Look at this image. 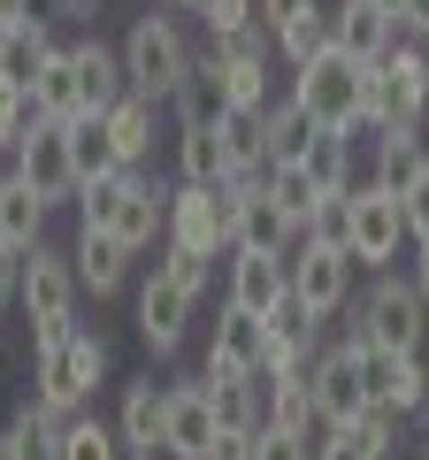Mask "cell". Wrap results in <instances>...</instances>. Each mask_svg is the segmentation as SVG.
<instances>
[{
	"instance_id": "6da1fadb",
	"label": "cell",
	"mask_w": 429,
	"mask_h": 460,
	"mask_svg": "<svg viewBox=\"0 0 429 460\" xmlns=\"http://www.w3.org/2000/svg\"><path fill=\"white\" fill-rule=\"evenodd\" d=\"M108 368H116V353H108V338L84 323L54 330V338H31V399H47V407L77 414L84 399L108 384Z\"/></svg>"
},
{
	"instance_id": "7a4b0ae2",
	"label": "cell",
	"mask_w": 429,
	"mask_h": 460,
	"mask_svg": "<svg viewBox=\"0 0 429 460\" xmlns=\"http://www.w3.org/2000/svg\"><path fill=\"white\" fill-rule=\"evenodd\" d=\"M330 323L353 330L361 345H376V353H422V338H429V299L414 292V277L376 269V284H368V292H353Z\"/></svg>"
},
{
	"instance_id": "3957f363",
	"label": "cell",
	"mask_w": 429,
	"mask_h": 460,
	"mask_svg": "<svg viewBox=\"0 0 429 460\" xmlns=\"http://www.w3.org/2000/svg\"><path fill=\"white\" fill-rule=\"evenodd\" d=\"M361 77H368V62H353V54L322 47L314 62L292 69V100L307 108L314 131H353V123H361Z\"/></svg>"
},
{
	"instance_id": "277c9868",
	"label": "cell",
	"mask_w": 429,
	"mask_h": 460,
	"mask_svg": "<svg viewBox=\"0 0 429 460\" xmlns=\"http://www.w3.org/2000/svg\"><path fill=\"white\" fill-rule=\"evenodd\" d=\"M192 69V39H184L177 16H131V31H123V77H131V93L146 100H169L177 93V77Z\"/></svg>"
},
{
	"instance_id": "5b68a950",
	"label": "cell",
	"mask_w": 429,
	"mask_h": 460,
	"mask_svg": "<svg viewBox=\"0 0 429 460\" xmlns=\"http://www.w3.org/2000/svg\"><path fill=\"white\" fill-rule=\"evenodd\" d=\"M77 292H84L77 261L39 238V246L23 253V277H16V307H23V323H31V338H54V330L77 323Z\"/></svg>"
},
{
	"instance_id": "8992f818",
	"label": "cell",
	"mask_w": 429,
	"mask_h": 460,
	"mask_svg": "<svg viewBox=\"0 0 429 460\" xmlns=\"http://www.w3.org/2000/svg\"><path fill=\"white\" fill-rule=\"evenodd\" d=\"M292 299L314 314V323H330L337 307L353 299V253L330 246V238H292Z\"/></svg>"
},
{
	"instance_id": "52a82bcc",
	"label": "cell",
	"mask_w": 429,
	"mask_h": 460,
	"mask_svg": "<svg viewBox=\"0 0 429 460\" xmlns=\"http://www.w3.org/2000/svg\"><path fill=\"white\" fill-rule=\"evenodd\" d=\"M398 246H407V215H398V192H383L376 177L353 184V223H346V253L353 269H391Z\"/></svg>"
},
{
	"instance_id": "ba28073f",
	"label": "cell",
	"mask_w": 429,
	"mask_h": 460,
	"mask_svg": "<svg viewBox=\"0 0 429 460\" xmlns=\"http://www.w3.org/2000/svg\"><path fill=\"white\" fill-rule=\"evenodd\" d=\"M268 47H276V39H268V23H246V31H223L207 47V62H214V84H223V100H231V108H268Z\"/></svg>"
},
{
	"instance_id": "9c48e42d",
	"label": "cell",
	"mask_w": 429,
	"mask_h": 460,
	"mask_svg": "<svg viewBox=\"0 0 429 460\" xmlns=\"http://www.w3.org/2000/svg\"><path fill=\"white\" fill-rule=\"evenodd\" d=\"M231 215H238L231 184H192V177H184L177 192H169V246L223 253V246H231Z\"/></svg>"
},
{
	"instance_id": "30bf717a",
	"label": "cell",
	"mask_w": 429,
	"mask_h": 460,
	"mask_svg": "<svg viewBox=\"0 0 429 460\" xmlns=\"http://www.w3.org/2000/svg\"><path fill=\"white\" fill-rule=\"evenodd\" d=\"M192 307H199V299L184 292V284H169L162 269H153V277L138 284V338H146V353H153V361H177V353H184Z\"/></svg>"
},
{
	"instance_id": "8fae6325",
	"label": "cell",
	"mask_w": 429,
	"mask_h": 460,
	"mask_svg": "<svg viewBox=\"0 0 429 460\" xmlns=\"http://www.w3.org/2000/svg\"><path fill=\"white\" fill-rule=\"evenodd\" d=\"M16 177L31 184L47 208H62V199H77V162H69V123H39L31 138L16 146Z\"/></svg>"
},
{
	"instance_id": "7c38bea8",
	"label": "cell",
	"mask_w": 429,
	"mask_h": 460,
	"mask_svg": "<svg viewBox=\"0 0 429 460\" xmlns=\"http://www.w3.org/2000/svg\"><path fill=\"white\" fill-rule=\"evenodd\" d=\"M261 368H268V323L223 299L214 338H207V376H261Z\"/></svg>"
},
{
	"instance_id": "4fadbf2b",
	"label": "cell",
	"mask_w": 429,
	"mask_h": 460,
	"mask_svg": "<svg viewBox=\"0 0 429 460\" xmlns=\"http://www.w3.org/2000/svg\"><path fill=\"white\" fill-rule=\"evenodd\" d=\"M361 384H368V399L398 407L407 422L429 414V361L422 353H376V345H361Z\"/></svg>"
},
{
	"instance_id": "5bb4252c",
	"label": "cell",
	"mask_w": 429,
	"mask_h": 460,
	"mask_svg": "<svg viewBox=\"0 0 429 460\" xmlns=\"http://www.w3.org/2000/svg\"><path fill=\"white\" fill-rule=\"evenodd\" d=\"M214 445V399L207 376H184L169 384V414H162V460H199Z\"/></svg>"
},
{
	"instance_id": "9a60e30c",
	"label": "cell",
	"mask_w": 429,
	"mask_h": 460,
	"mask_svg": "<svg viewBox=\"0 0 429 460\" xmlns=\"http://www.w3.org/2000/svg\"><path fill=\"white\" fill-rule=\"evenodd\" d=\"M108 230H116L131 253L162 246V238H169V184L146 177V169H123V199H116V223H108Z\"/></svg>"
},
{
	"instance_id": "2e32d148",
	"label": "cell",
	"mask_w": 429,
	"mask_h": 460,
	"mask_svg": "<svg viewBox=\"0 0 429 460\" xmlns=\"http://www.w3.org/2000/svg\"><path fill=\"white\" fill-rule=\"evenodd\" d=\"M330 47L353 54V62H383V54L398 47V16L383 8V0H337L330 16Z\"/></svg>"
},
{
	"instance_id": "e0dca14e",
	"label": "cell",
	"mask_w": 429,
	"mask_h": 460,
	"mask_svg": "<svg viewBox=\"0 0 429 460\" xmlns=\"http://www.w3.org/2000/svg\"><path fill=\"white\" fill-rule=\"evenodd\" d=\"M162 414H169V384H153V376L123 384L116 438H123V453H131V460H162Z\"/></svg>"
},
{
	"instance_id": "ac0fdd59",
	"label": "cell",
	"mask_w": 429,
	"mask_h": 460,
	"mask_svg": "<svg viewBox=\"0 0 429 460\" xmlns=\"http://www.w3.org/2000/svg\"><path fill=\"white\" fill-rule=\"evenodd\" d=\"M238 192V184H231ZM292 215L268 199V184H253V192H238V215H231V246L238 253H292Z\"/></svg>"
},
{
	"instance_id": "d6986e66",
	"label": "cell",
	"mask_w": 429,
	"mask_h": 460,
	"mask_svg": "<svg viewBox=\"0 0 429 460\" xmlns=\"http://www.w3.org/2000/svg\"><path fill=\"white\" fill-rule=\"evenodd\" d=\"M284 292H292V261H284V253H238V246H231V284H223L231 307L268 314Z\"/></svg>"
},
{
	"instance_id": "ffe728a7",
	"label": "cell",
	"mask_w": 429,
	"mask_h": 460,
	"mask_svg": "<svg viewBox=\"0 0 429 460\" xmlns=\"http://www.w3.org/2000/svg\"><path fill=\"white\" fill-rule=\"evenodd\" d=\"M69 261H77V284H84L92 299H116L123 284H131V261H138V253L123 246L116 230H77V246H69Z\"/></svg>"
},
{
	"instance_id": "44dd1931",
	"label": "cell",
	"mask_w": 429,
	"mask_h": 460,
	"mask_svg": "<svg viewBox=\"0 0 429 460\" xmlns=\"http://www.w3.org/2000/svg\"><path fill=\"white\" fill-rule=\"evenodd\" d=\"M69 54H77V84H84V115H108L123 93H131V77H123V47H108V39H69Z\"/></svg>"
},
{
	"instance_id": "7402d4cb",
	"label": "cell",
	"mask_w": 429,
	"mask_h": 460,
	"mask_svg": "<svg viewBox=\"0 0 429 460\" xmlns=\"http://www.w3.org/2000/svg\"><path fill=\"white\" fill-rule=\"evenodd\" d=\"M169 115H177V131H214V123L231 115V100H223V84H214V62H207V54H192V69L177 77Z\"/></svg>"
},
{
	"instance_id": "603a6c76",
	"label": "cell",
	"mask_w": 429,
	"mask_h": 460,
	"mask_svg": "<svg viewBox=\"0 0 429 460\" xmlns=\"http://www.w3.org/2000/svg\"><path fill=\"white\" fill-rule=\"evenodd\" d=\"M100 123H108V138H116V162H123V169H146V162H153V123H162V100L123 93Z\"/></svg>"
},
{
	"instance_id": "cb8c5ba5",
	"label": "cell",
	"mask_w": 429,
	"mask_h": 460,
	"mask_svg": "<svg viewBox=\"0 0 429 460\" xmlns=\"http://www.w3.org/2000/svg\"><path fill=\"white\" fill-rule=\"evenodd\" d=\"M54 47H62V39H54V23L39 16V8H31V16H16L8 31H0V84H31L39 62H47Z\"/></svg>"
},
{
	"instance_id": "d4e9b609",
	"label": "cell",
	"mask_w": 429,
	"mask_h": 460,
	"mask_svg": "<svg viewBox=\"0 0 429 460\" xmlns=\"http://www.w3.org/2000/svg\"><path fill=\"white\" fill-rule=\"evenodd\" d=\"M47 215H54V208L16 177V169L0 177V246H8V253H31L39 238H47Z\"/></svg>"
},
{
	"instance_id": "484cf974",
	"label": "cell",
	"mask_w": 429,
	"mask_h": 460,
	"mask_svg": "<svg viewBox=\"0 0 429 460\" xmlns=\"http://www.w3.org/2000/svg\"><path fill=\"white\" fill-rule=\"evenodd\" d=\"M31 100L47 108V123H69V115H84V84H77V54H69V39L47 54V62H39Z\"/></svg>"
},
{
	"instance_id": "4316f807",
	"label": "cell",
	"mask_w": 429,
	"mask_h": 460,
	"mask_svg": "<svg viewBox=\"0 0 429 460\" xmlns=\"http://www.w3.org/2000/svg\"><path fill=\"white\" fill-rule=\"evenodd\" d=\"M398 429H407V414L383 407V399H368V407L337 429V445H353L361 460H391V453H398Z\"/></svg>"
},
{
	"instance_id": "83f0119b",
	"label": "cell",
	"mask_w": 429,
	"mask_h": 460,
	"mask_svg": "<svg viewBox=\"0 0 429 460\" xmlns=\"http://www.w3.org/2000/svg\"><path fill=\"white\" fill-rule=\"evenodd\" d=\"M429 169V138L422 131H376V184L383 192H407Z\"/></svg>"
},
{
	"instance_id": "f1b7e54d",
	"label": "cell",
	"mask_w": 429,
	"mask_h": 460,
	"mask_svg": "<svg viewBox=\"0 0 429 460\" xmlns=\"http://www.w3.org/2000/svg\"><path fill=\"white\" fill-rule=\"evenodd\" d=\"M353 138H361V131H314L307 138L299 162H307V177L322 184V192H353V184H361V177H353Z\"/></svg>"
},
{
	"instance_id": "f546056e",
	"label": "cell",
	"mask_w": 429,
	"mask_h": 460,
	"mask_svg": "<svg viewBox=\"0 0 429 460\" xmlns=\"http://www.w3.org/2000/svg\"><path fill=\"white\" fill-rule=\"evenodd\" d=\"M8 429H16L23 460H62V429H69V414L47 407V399H23V407L8 414Z\"/></svg>"
},
{
	"instance_id": "4dcf8cb0",
	"label": "cell",
	"mask_w": 429,
	"mask_h": 460,
	"mask_svg": "<svg viewBox=\"0 0 429 460\" xmlns=\"http://www.w3.org/2000/svg\"><path fill=\"white\" fill-rule=\"evenodd\" d=\"M207 399H214V422H231V429H261L268 414L261 376H207Z\"/></svg>"
},
{
	"instance_id": "1f68e13d",
	"label": "cell",
	"mask_w": 429,
	"mask_h": 460,
	"mask_svg": "<svg viewBox=\"0 0 429 460\" xmlns=\"http://www.w3.org/2000/svg\"><path fill=\"white\" fill-rule=\"evenodd\" d=\"M69 162H77V184L123 169V162H116V138H108V123H100V115H69Z\"/></svg>"
},
{
	"instance_id": "d6a6232c",
	"label": "cell",
	"mask_w": 429,
	"mask_h": 460,
	"mask_svg": "<svg viewBox=\"0 0 429 460\" xmlns=\"http://www.w3.org/2000/svg\"><path fill=\"white\" fill-rule=\"evenodd\" d=\"M177 177H192V184H223V177H231V146H223V131H177Z\"/></svg>"
},
{
	"instance_id": "836d02e7",
	"label": "cell",
	"mask_w": 429,
	"mask_h": 460,
	"mask_svg": "<svg viewBox=\"0 0 429 460\" xmlns=\"http://www.w3.org/2000/svg\"><path fill=\"white\" fill-rule=\"evenodd\" d=\"M268 199L292 215V230H307V215H314V199H322V184L307 177V162H268Z\"/></svg>"
},
{
	"instance_id": "e575fe53",
	"label": "cell",
	"mask_w": 429,
	"mask_h": 460,
	"mask_svg": "<svg viewBox=\"0 0 429 460\" xmlns=\"http://www.w3.org/2000/svg\"><path fill=\"white\" fill-rule=\"evenodd\" d=\"M268 39H276V54H284V62H314V54H322V47H330V8H307V16H292V23H276V31H268Z\"/></svg>"
},
{
	"instance_id": "d590c367",
	"label": "cell",
	"mask_w": 429,
	"mask_h": 460,
	"mask_svg": "<svg viewBox=\"0 0 429 460\" xmlns=\"http://www.w3.org/2000/svg\"><path fill=\"white\" fill-rule=\"evenodd\" d=\"M62 460H131L116 438V422H92V414H69L62 429Z\"/></svg>"
},
{
	"instance_id": "8d00e7d4",
	"label": "cell",
	"mask_w": 429,
	"mask_h": 460,
	"mask_svg": "<svg viewBox=\"0 0 429 460\" xmlns=\"http://www.w3.org/2000/svg\"><path fill=\"white\" fill-rule=\"evenodd\" d=\"M307 138H314L307 108H299L292 93H284V100H268V154H276V162H299V154H307Z\"/></svg>"
},
{
	"instance_id": "74e56055",
	"label": "cell",
	"mask_w": 429,
	"mask_h": 460,
	"mask_svg": "<svg viewBox=\"0 0 429 460\" xmlns=\"http://www.w3.org/2000/svg\"><path fill=\"white\" fill-rule=\"evenodd\" d=\"M153 269H162L169 284H184V292H192V299H207V284H214V253L169 246V238H162V261H153Z\"/></svg>"
},
{
	"instance_id": "f35d334b",
	"label": "cell",
	"mask_w": 429,
	"mask_h": 460,
	"mask_svg": "<svg viewBox=\"0 0 429 460\" xmlns=\"http://www.w3.org/2000/svg\"><path fill=\"white\" fill-rule=\"evenodd\" d=\"M192 16L207 23V39H223V31H246V23H261V8H253V0H199Z\"/></svg>"
},
{
	"instance_id": "ab89813d",
	"label": "cell",
	"mask_w": 429,
	"mask_h": 460,
	"mask_svg": "<svg viewBox=\"0 0 429 460\" xmlns=\"http://www.w3.org/2000/svg\"><path fill=\"white\" fill-rule=\"evenodd\" d=\"M398 215H407V246H429V169L398 192Z\"/></svg>"
},
{
	"instance_id": "60d3db41",
	"label": "cell",
	"mask_w": 429,
	"mask_h": 460,
	"mask_svg": "<svg viewBox=\"0 0 429 460\" xmlns=\"http://www.w3.org/2000/svg\"><path fill=\"white\" fill-rule=\"evenodd\" d=\"M253 445H261V429H231V422H214V445L199 460H253Z\"/></svg>"
},
{
	"instance_id": "b9f144b4",
	"label": "cell",
	"mask_w": 429,
	"mask_h": 460,
	"mask_svg": "<svg viewBox=\"0 0 429 460\" xmlns=\"http://www.w3.org/2000/svg\"><path fill=\"white\" fill-rule=\"evenodd\" d=\"M253 460H322L307 438H292V429H261V445H253Z\"/></svg>"
},
{
	"instance_id": "7bdbcfd3",
	"label": "cell",
	"mask_w": 429,
	"mask_h": 460,
	"mask_svg": "<svg viewBox=\"0 0 429 460\" xmlns=\"http://www.w3.org/2000/svg\"><path fill=\"white\" fill-rule=\"evenodd\" d=\"M31 8L47 23H84V31H92V16H100V0H31Z\"/></svg>"
},
{
	"instance_id": "ee69618b",
	"label": "cell",
	"mask_w": 429,
	"mask_h": 460,
	"mask_svg": "<svg viewBox=\"0 0 429 460\" xmlns=\"http://www.w3.org/2000/svg\"><path fill=\"white\" fill-rule=\"evenodd\" d=\"M398 39H422L429 47V0H398Z\"/></svg>"
},
{
	"instance_id": "f6af8a7d",
	"label": "cell",
	"mask_w": 429,
	"mask_h": 460,
	"mask_svg": "<svg viewBox=\"0 0 429 460\" xmlns=\"http://www.w3.org/2000/svg\"><path fill=\"white\" fill-rule=\"evenodd\" d=\"M261 8V23L276 31V23H292V16H307V8H322V0H253Z\"/></svg>"
},
{
	"instance_id": "bcb514c9",
	"label": "cell",
	"mask_w": 429,
	"mask_h": 460,
	"mask_svg": "<svg viewBox=\"0 0 429 460\" xmlns=\"http://www.w3.org/2000/svg\"><path fill=\"white\" fill-rule=\"evenodd\" d=\"M16 277H23V253L0 246V307H16Z\"/></svg>"
},
{
	"instance_id": "7dc6e473",
	"label": "cell",
	"mask_w": 429,
	"mask_h": 460,
	"mask_svg": "<svg viewBox=\"0 0 429 460\" xmlns=\"http://www.w3.org/2000/svg\"><path fill=\"white\" fill-rule=\"evenodd\" d=\"M407 277H414V292L429 299V246H414V269H407Z\"/></svg>"
},
{
	"instance_id": "c3c4849f",
	"label": "cell",
	"mask_w": 429,
	"mask_h": 460,
	"mask_svg": "<svg viewBox=\"0 0 429 460\" xmlns=\"http://www.w3.org/2000/svg\"><path fill=\"white\" fill-rule=\"evenodd\" d=\"M16 16H31V0H0V23H16Z\"/></svg>"
},
{
	"instance_id": "681fc988",
	"label": "cell",
	"mask_w": 429,
	"mask_h": 460,
	"mask_svg": "<svg viewBox=\"0 0 429 460\" xmlns=\"http://www.w3.org/2000/svg\"><path fill=\"white\" fill-rule=\"evenodd\" d=\"M0 460H23V445H16V429H0Z\"/></svg>"
},
{
	"instance_id": "f907efd6",
	"label": "cell",
	"mask_w": 429,
	"mask_h": 460,
	"mask_svg": "<svg viewBox=\"0 0 429 460\" xmlns=\"http://www.w3.org/2000/svg\"><path fill=\"white\" fill-rule=\"evenodd\" d=\"M322 460H361V453H353V445H330V453H322Z\"/></svg>"
},
{
	"instance_id": "816d5d0a",
	"label": "cell",
	"mask_w": 429,
	"mask_h": 460,
	"mask_svg": "<svg viewBox=\"0 0 429 460\" xmlns=\"http://www.w3.org/2000/svg\"><path fill=\"white\" fill-rule=\"evenodd\" d=\"M8 169H16V154H0V177H8Z\"/></svg>"
},
{
	"instance_id": "f5cc1de1",
	"label": "cell",
	"mask_w": 429,
	"mask_h": 460,
	"mask_svg": "<svg viewBox=\"0 0 429 460\" xmlns=\"http://www.w3.org/2000/svg\"><path fill=\"white\" fill-rule=\"evenodd\" d=\"M162 8H199V0H162Z\"/></svg>"
},
{
	"instance_id": "db71d44e",
	"label": "cell",
	"mask_w": 429,
	"mask_h": 460,
	"mask_svg": "<svg viewBox=\"0 0 429 460\" xmlns=\"http://www.w3.org/2000/svg\"><path fill=\"white\" fill-rule=\"evenodd\" d=\"M383 8H391V16H398V0H383Z\"/></svg>"
},
{
	"instance_id": "11a10c76",
	"label": "cell",
	"mask_w": 429,
	"mask_h": 460,
	"mask_svg": "<svg viewBox=\"0 0 429 460\" xmlns=\"http://www.w3.org/2000/svg\"><path fill=\"white\" fill-rule=\"evenodd\" d=\"M422 460H429V445H422Z\"/></svg>"
}]
</instances>
